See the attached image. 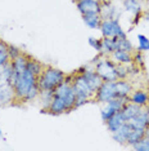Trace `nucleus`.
I'll return each instance as SVG.
<instances>
[{"instance_id": "1", "label": "nucleus", "mask_w": 149, "mask_h": 151, "mask_svg": "<svg viewBox=\"0 0 149 151\" xmlns=\"http://www.w3.org/2000/svg\"><path fill=\"white\" fill-rule=\"evenodd\" d=\"M76 94L72 88V75H67L64 81L54 89L53 99L46 112L52 115H60L76 109Z\"/></svg>"}, {"instance_id": "2", "label": "nucleus", "mask_w": 149, "mask_h": 151, "mask_svg": "<svg viewBox=\"0 0 149 151\" xmlns=\"http://www.w3.org/2000/svg\"><path fill=\"white\" fill-rule=\"evenodd\" d=\"M14 98L17 102H31L39 98L40 88L37 85V76L25 70L18 76V80L13 87Z\"/></svg>"}, {"instance_id": "3", "label": "nucleus", "mask_w": 149, "mask_h": 151, "mask_svg": "<svg viewBox=\"0 0 149 151\" xmlns=\"http://www.w3.org/2000/svg\"><path fill=\"white\" fill-rule=\"evenodd\" d=\"M66 76L67 75L59 68L45 66L43 73L37 76V85L40 91H54L62 81H64Z\"/></svg>"}, {"instance_id": "4", "label": "nucleus", "mask_w": 149, "mask_h": 151, "mask_svg": "<svg viewBox=\"0 0 149 151\" xmlns=\"http://www.w3.org/2000/svg\"><path fill=\"white\" fill-rule=\"evenodd\" d=\"M72 88L74 91V94H76V104H74L76 109L94 99L95 93L91 91V88L89 87L85 78L82 76V74H72Z\"/></svg>"}, {"instance_id": "5", "label": "nucleus", "mask_w": 149, "mask_h": 151, "mask_svg": "<svg viewBox=\"0 0 149 151\" xmlns=\"http://www.w3.org/2000/svg\"><path fill=\"white\" fill-rule=\"evenodd\" d=\"M95 65V71L99 76L103 79V81H116L117 75H116V62L113 60H109L108 57H96L93 61Z\"/></svg>"}, {"instance_id": "6", "label": "nucleus", "mask_w": 149, "mask_h": 151, "mask_svg": "<svg viewBox=\"0 0 149 151\" xmlns=\"http://www.w3.org/2000/svg\"><path fill=\"white\" fill-rule=\"evenodd\" d=\"M99 30L103 37H126V32L121 27L117 18H106L101 19Z\"/></svg>"}, {"instance_id": "7", "label": "nucleus", "mask_w": 149, "mask_h": 151, "mask_svg": "<svg viewBox=\"0 0 149 151\" xmlns=\"http://www.w3.org/2000/svg\"><path fill=\"white\" fill-rule=\"evenodd\" d=\"M114 97V81H103L94 94V99L99 104H107Z\"/></svg>"}, {"instance_id": "8", "label": "nucleus", "mask_w": 149, "mask_h": 151, "mask_svg": "<svg viewBox=\"0 0 149 151\" xmlns=\"http://www.w3.org/2000/svg\"><path fill=\"white\" fill-rule=\"evenodd\" d=\"M77 73L82 74V76L85 78V80L87 81V84H89V87L91 88V91H93L94 93L98 91V88H99L101 85V83H103V79L96 74V71H95V68L94 67L84 66V67L79 68Z\"/></svg>"}, {"instance_id": "9", "label": "nucleus", "mask_w": 149, "mask_h": 151, "mask_svg": "<svg viewBox=\"0 0 149 151\" xmlns=\"http://www.w3.org/2000/svg\"><path fill=\"white\" fill-rule=\"evenodd\" d=\"M76 6L81 14H86V13H100L101 1L100 0H79V1H76Z\"/></svg>"}, {"instance_id": "10", "label": "nucleus", "mask_w": 149, "mask_h": 151, "mask_svg": "<svg viewBox=\"0 0 149 151\" xmlns=\"http://www.w3.org/2000/svg\"><path fill=\"white\" fill-rule=\"evenodd\" d=\"M133 91V85L127 79H117L114 81V94H116V97L128 98Z\"/></svg>"}, {"instance_id": "11", "label": "nucleus", "mask_w": 149, "mask_h": 151, "mask_svg": "<svg viewBox=\"0 0 149 151\" xmlns=\"http://www.w3.org/2000/svg\"><path fill=\"white\" fill-rule=\"evenodd\" d=\"M128 101L138 106H141V107H147L148 106V91H145V89L133 91L130 97H128Z\"/></svg>"}, {"instance_id": "12", "label": "nucleus", "mask_w": 149, "mask_h": 151, "mask_svg": "<svg viewBox=\"0 0 149 151\" xmlns=\"http://www.w3.org/2000/svg\"><path fill=\"white\" fill-rule=\"evenodd\" d=\"M125 123H126V119L123 118L122 112L118 111V112H116L114 115H112L111 118L107 120L106 125H107L108 130H109L111 133H113V132H116L118 128H121V127H122Z\"/></svg>"}, {"instance_id": "13", "label": "nucleus", "mask_w": 149, "mask_h": 151, "mask_svg": "<svg viewBox=\"0 0 149 151\" xmlns=\"http://www.w3.org/2000/svg\"><path fill=\"white\" fill-rule=\"evenodd\" d=\"M14 91L11 85H4V87H0V107L3 106H8L12 102H14Z\"/></svg>"}, {"instance_id": "14", "label": "nucleus", "mask_w": 149, "mask_h": 151, "mask_svg": "<svg viewBox=\"0 0 149 151\" xmlns=\"http://www.w3.org/2000/svg\"><path fill=\"white\" fill-rule=\"evenodd\" d=\"M144 110V107H141V106H138V105H135L133 104V102H126V104L123 105V107L122 110H121V112H122V115H123V118L126 119V122L127 120H130V119H133L134 116H136L139 115L141 111Z\"/></svg>"}, {"instance_id": "15", "label": "nucleus", "mask_w": 149, "mask_h": 151, "mask_svg": "<svg viewBox=\"0 0 149 151\" xmlns=\"http://www.w3.org/2000/svg\"><path fill=\"white\" fill-rule=\"evenodd\" d=\"M130 130H131V125L126 122L122 127H121V128H118L116 132L112 133V137H113V139L116 141V142L120 143V145H126Z\"/></svg>"}, {"instance_id": "16", "label": "nucleus", "mask_w": 149, "mask_h": 151, "mask_svg": "<svg viewBox=\"0 0 149 151\" xmlns=\"http://www.w3.org/2000/svg\"><path fill=\"white\" fill-rule=\"evenodd\" d=\"M82 16V21L85 22V25L91 30H98L100 27L101 23V16L100 13H86V14H81Z\"/></svg>"}, {"instance_id": "17", "label": "nucleus", "mask_w": 149, "mask_h": 151, "mask_svg": "<svg viewBox=\"0 0 149 151\" xmlns=\"http://www.w3.org/2000/svg\"><path fill=\"white\" fill-rule=\"evenodd\" d=\"M117 40L118 37H103L101 39V56H107V54H112L117 49Z\"/></svg>"}, {"instance_id": "18", "label": "nucleus", "mask_w": 149, "mask_h": 151, "mask_svg": "<svg viewBox=\"0 0 149 151\" xmlns=\"http://www.w3.org/2000/svg\"><path fill=\"white\" fill-rule=\"evenodd\" d=\"M113 61L116 63H122V65H131L134 62L133 60V53L126 52V50H121V49H116L112 53Z\"/></svg>"}, {"instance_id": "19", "label": "nucleus", "mask_w": 149, "mask_h": 151, "mask_svg": "<svg viewBox=\"0 0 149 151\" xmlns=\"http://www.w3.org/2000/svg\"><path fill=\"white\" fill-rule=\"evenodd\" d=\"M145 129H147V128H145ZM145 129H141V128H133V127H131V130H130V133H128L126 145L134 146V145H136L138 142H140V141L145 137Z\"/></svg>"}, {"instance_id": "20", "label": "nucleus", "mask_w": 149, "mask_h": 151, "mask_svg": "<svg viewBox=\"0 0 149 151\" xmlns=\"http://www.w3.org/2000/svg\"><path fill=\"white\" fill-rule=\"evenodd\" d=\"M44 67L45 66H44L41 62H39L37 60H33L32 57H28V60H27V66H26L27 71H30V73L33 74L35 76H39V75L43 73Z\"/></svg>"}, {"instance_id": "21", "label": "nucleus", "mask_w": 149, "mask_h": 151, "mask_svg": "<svg viewBox=\"0 0 149 151\" xmlns=\"http://www.w3.org/2000/svg\"><path fill=\"white\" fill-rule=\"evenodd\" d=\"M127 123L130 124L133 128H141V129H145L147 128V120H145V109L143 110V111L140 112L139 115L134 116L133 119L127 120Z\"/></svg>"}, {"instance_id": "22", "label": "nucleus", "mask_w": 149, "mask_h": 151, "mask_svg": "<svg viewBox=\"0 0 149 151\" xmlns=\"http://www.w3.org/2000/svg\"><path fill=\"white\" fill-rule=\"evenodd\" d=\"M53 93H54V91H40L39 98H40V102H41L43 112L48 111L49 106L52 104V99H53Z\"/></svg>"}, {"instance_id": "23", "label": "nucleus", "mask_w": 149, "mask_h": 151, "mask_svg": "<svg viewBox=\"0 0 149 151\" xmlns=\"http://www.w3.org/2000/svg\"><path fill=\"white\" fill-rule=\"evenodd\" d=\"M123 6L127 12L133 13L135 17H140L141 14V6L136 0H123Z\"/></svg>"}, {"instance_id": "24", "label": "nucleus", "mask_w": 149, "mask_h": 151, "mask_svg": "<svg viewBox=\"0 0 149 151\" xmlns=\"http://www.w3.org/2000/svg\"><path fill=\"white\" fill-rule=\"evenodd\" d=\"M8 45L9 44L0 40V68L11 62V58H9V53H8Z\"/></svg>"}, {"instance_id": "25", "label": "nucleus", "mask_w": 149, "mask_h": 151, "mask_svg": "<svg viewBox=\"0 0 149 151\" xmlns=\"http://www.w3.org/2000/svg\"><path fill=\"white\" fill-rule=\"evenodd\" d=\"M117 49L126 50V52H130V53L134 52L133 44H131V42L127 39V37H120V39L117 40Z\"/></svg>"}, {"instance_id": "26", "label": "nucleus", "mask_w": 149, "mask_h": 151, "mask_svg": "<svg viewBox=\"0 0 149 151\" xmlns=\"http://www.w3.org/2000/svg\"><path fill=\"white\" fill-rule=\"evenodd\" d=\"M138 50L139 52H148L149 50V39L143 34L138 35Z\"/></svg>"}, {"instance_id": "27", "label": "nucleus", "mask_w": 149, "mask_h": 151, "mask_svg": "<svg viewBox=\"0 0 149 151\" xmlns=\"http://www.w3.org/2000/svg\"><path fill=\"white\" fill-rule=\"evenodd\" d=\"M116 112H118V111H116L112 106L109 105V104H104V107L100 110V116H101V120H103L104 123L107 122L108 119L111 118L112 115H114Z\"/></svg>"}, {"instance_id": "28", "label": "nucleus", "mask_w": 149, "mask_h": 151, "mask_svg": "<svg viewBox=\"0 0 149 151\" xmlns=\"http://www.w3.org/2000/svg\"><path fill=\"white\" fill-rule=\"evenodd\" d=\"M116 75H117V79H127V76H130L128 65L117 63L116 65Z\"/></svg>"}, {"instance_id": "29", "label": "nucleus", "mask_w": 149, "mask_h": 151, "mask_svg": "<svg viewBox=\"0 0 149 151\" xmlns=\"http://www.w3.org/2000/svg\"><path fill=\"white\" fill-rule=\"evenodd\" d=\"M134 150L136 151H149V139L147 137H144L140 142H138L136 145H134Z\"/></svg>"}, {"instance_id": "30", "label": "nucleus", "mask_w": 149, "mask_h": 151, "mask_svg": "<svg viewBox=\"0 0 149 151\" xmlns=\"http://www.w3.org/2000/svg\"><path fill=\"white\" fill-rule=\"evenodd\" d=\"M87 42H89V45L93 48V49H95L96 52L100 53V50H101V39H96V37H94V36H90L89 39H87Z\"/></svg>"}, {"instance_id": "31", "label": "nucleus", "mask_w": 149, "mask_h": 151, "mask_svg": "<svg viewBox=\"0 0 149 151\" xmlns=\"http://www.w3.org/2000/svg\"><path fill=\"white\" fill-rule=\"evenodd\" d=\"M8 53H9V58H11V61H12V60H14V58L18 57L22 52L14 45H8Z\"/></svg>"}, {"instance_id": "32", "label": "nucleus", "mask_w": 149, "mask_h": 151, "mask_svg": "<svg viewBox=\"0 0 149 151\" xmlns=\"http://www.w3.org/2000/svg\"><path fill=\"white\" fill-rule=\"evenodd\" d=\"M133 60H134V63L136 65V66L139 67H144V60H143V54H141V52H138L133 54Z\"/></svg>"}, {"instance_id": "33", "label": "nucleus", "mask_w": 149, "mask_h": 151, "mask_svg": "<svg viewBox=\"0 0 149 151\" xmlns=\"http://www.w3.org/2000/svg\"><path fill=\"white\" fill-rule=\"evenodd\" d=\"M145 120H147V125L149 127V106L145 109Z\"/></svg>"}, {"instance_id": "34", "label": "nucleus", "mask_w": 149, "mask_h": 151, "mask_svg": "<svg viewBox=\"0 0 149 151\" xmlns=\"http://www.w3.org/2000/svg\"><path fill=\"white\" fill-rule=\"evenodd\" d=\"M143 17H144V19H145V21H149V13H144Z\"/></svg>"}, {"instance_id": "35", "label": "nucleus", "mask_w": 149, "mask_h": 151, "mask_svg": "<svg viewBox=\"0 0 149 151\" xmlns=\"http://www.w3.org/2000/svg\"><path fill=\"white\" fill-rule=\"evenodd\" d=\"M145 137L149 139V127H147V129H145Z\"/></svg>"}, {"instance_id": "36", "label": "nucleus", "mask_w": 149, "mask_h": 151, "mask_svg": "<svg viewBox=\"0 0 149 151\" xmlns=\"http://www.w3.org/2000/svg\"><path fill=\"white\" fill-rule=\"evenodd\" d=\"M0 137H3V129H1V127H0Z\"/></svg>"}, {"instance_id": "37", "label": "nucleus", "mask_w": 149, "mask_h": 151, "mask_svg": "<svg viewBox=\"0 0 149 151\" xmlns=\"http://www.w3.org/2000/svg\"><path fill=\"white\" fill-rule=\"evenodd\" d=\"M101 3H107V1H111V0H100Z\"/></svg>"}, {"instance_id": "38", "label": "nucleus", "mask_w": 149, "mask_h": 151, "mask_svg": "<svg viewBox=\"0 0 149 151\" xmlns=\"http://www.w3.org/2000/svg\"><path fill=\"white\" fill-rule=\"evenodd\" d=\"M148 106H149V92H148Z\"/></svg>"}, {"instance_id": "39", "label": "nucleus", "mask_w": 149, "mask_h": 151, "mask_svg": "<svg viewBox=\"0 0 149 151\" xmlns=\"http://www.w3.org/2000/svg\"><path fill=\"white\" fill-rule=\"evenodd\" d=\"M136 1H140V0H136Z\"/></svg>"}]
</instances>
